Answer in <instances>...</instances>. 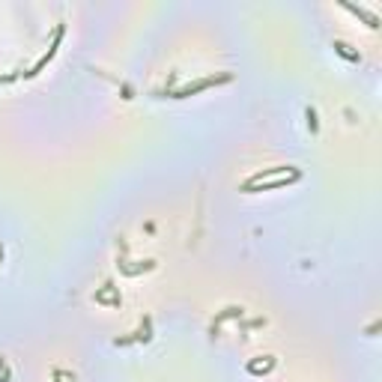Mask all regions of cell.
<instances>
[{"instance_id":"cell-1","label":"cell","mask_w":382,"mask_h":382,"mask_svg":"<svg viewBox=\"0 0 382 382\" xmlns=\"http://www.w3.org/2000/svg\"><path fill=\"white\" fill-rule=\"evenodd\" d=\"M344 6H347L350 12H355V15H361L370 27H379V18H376V15H370V12H364V9H358V6H350V3H344Z\"/></svg>"}]
</instances>
